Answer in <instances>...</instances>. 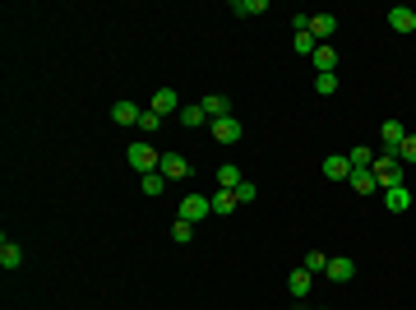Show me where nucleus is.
I'll return each mask as SVG.
<instances>
[{"label":"nucleus","instance_id":"1","mask_svg":"<svg viewBox=\"0 0 416 310\" xmlns=\"http://www.w3.org/2000/svg\"><path fill=\"white\" fill-rule=\"evenodd\" d=\"M370 172H375V186H379V195H384V190H394V186H407V167L398 162V157H389V153L375 157Z\"/></svg>","mask_w":416,"mask_h":310},{"label":"nucleus","instance_id":"2","mask_svg":"<svg viewBox=\"0 0 416 310\" xmlns=\"http://www.w3.org/2000/svg\"><path fill=\"white\" fill-rule=\"evenodd\" d=\"M125 162H130L139 176H153V172H162V157H157V148H153V144H143V139L125 148Z\"/></svg>","mask_w":416,"mask_h":310},{"label":"nucleus","instance_id":"3","mask_svg":"<svg viewBox=\"0 0 416 310\" xmlns=\"http://www.w3.org/2000/svg\"><path fill=\"white\" fill-rule=\"evenodd\" d=\"M213 213V200H204V195H190V200H181V209H176V218H186V222H199Z\"/></svg>","mask_w":416,"mask_h":310},{"label":"nucleus","instance_id":"4","mask_svg":"<svg viewBox=\"0 0 416 310\" xmlns=\"http://www.w3.org/2000/svg\"><path fill=\"white\" fill-rule=\"evenodd\" d=\"M379 139H384V153L398 157V148H403V139H407L403 121H384V125H379Z\"/></svg>","mask_w":416,"mask_h":310},{"label":"nucleus","instance_id":"5","mask_svg":"<svg viewBox=\"0 0 416 310\" xmlns=\"http://www.w3.org/2000/svg\"><path fill=\"white\" fill-rule=\"evenodd\" d=\"M213 125V139H218V144H236V139H241V121H236V116H222V121H208Z\"/></svg>","mask_w":416,"mask_h":310},{"label":"nucleus","instance_id":"6","mask_svg":"<svg viewBox=\"0 0 416 310\" xmlns=\"http://www.w3.org/2000/svg\"><path fill=\"white\" fill-rule=\"evenodd\" d=\"M389 23H394V33H416V10L412 5H394V10H389Z\"/></svg>","mask_w":416,"mask_h":310},{"label":"nucleus","instance_id":"7","mask_svg":"<svg viewBox=\"0 0 416 310\" xmlns=\"http://www.w3.org/2000/svg\"><path fill=\"white\" fill-rule=\"evenodd\" d=\"M153 111H157V116H181V98H176V89H157L153 93Z\"/></svg>","mask_w":416,"mask_h":310},{"label":"nucleus","instance_id":"8","mask_svg":"<svg viewBox=\"0 0 416 310\" xmlns=\"http://www.w3.org/2000/svg\"><path fill=\"white\" fill-rule=\"evenodd\" d=\"M347 186L356 190V195H375V190H379V186H375V172H370V167H351Z\"/></svg>","mask_w":416,"mask_h":310},{"label":"nucleus","instance_id":"9","mask_svg":"<svg viewBox=\"0 0 416 310\" xmlns=\"http://www.w3.org/2000/svg\"><path fill=\"white\" fill-rule=\"evenodd\" d=\"M162 176L167 181H186L190 176V162L181 153H162Z\"/></svg>","mask_w":416,"mask_h":310},{"label":"nucleus","instance_id":"10","mask_svg":"<svg viewBox=\"0 0 416 310\" xmlns=\"http://www.w3.org/2000/svg\"><path fill=\"white\" fill-rule=\"evenodd\" d=\"M333 28H338L333 14H310V37H315L319 46H324V37H333Z\"/></svg>","mask_w":416,"mask_h":310},{"label":"nucleus","instance_id":"11","mask_svg":"<svg viewBox=\"0 0 416 310\" xmlns=\"http://www.w3.org/2000/svg\"><path fill=\"white\" fill-rule=\"evenodd\" d=\"M407 204H412V190H407V186L384 190V209H389V213H407Z\"/></svg>","mask_w":416,"mask_h":310},{"label":"nucleus","instance_id":"12","mask_svg":"<svg viewBox=\"0 0 416 310\" xmlns=\"http://www.w3.org/2000/svg\"><path fill=\"white\" fill-rule=\"evenodd\" d=\"M310 60H315V70H319V75H338V51H333L329 42L319 46V51L310 56Z\"/></svg>","mask_w":416,"mask_h":310},{"label":"nucleus","instance_id":"13","mask_svg":"<svg viewBox=\"0 0 416 310\" xmlns=\"http://www.w3.org/2000/svg\"><path fill=\"white\" fill-rule=\"evenodd\" d=\"M324 176H329V181H347V176H351V162H347L342 153L324 157Z\"/></svg>","mask_w":416,"mask_h":310},{"label":"nucleus","instance_id":"14","mask_svg":"<svg viewBox=\"0 0 416 310\" xmlns=\"http://www.w3.org/2000/svg\"><path fill=\"white\" fill-rule=\"evenodd\" d=\"M324 273H329L333 283H351V278H356V264L342 255V259H329V269H324Z\"/></svg>","mask_w":416,"mask_h":310},{"label":"nucleus","instance_id":"15","mask_svg":"<svg viewBox=\"0 0 416 310\" xmlns=\"http://www.w3.org/2000/svg\"><path fill=\"white\" fill-rule=\"evenodd\" d=\"M310 283H315V273H310V269H296V273L287 278V292H292V297H310Z\"/></svg>","mask_w":416,"mask_h":310},{"label":"nucleus","instance_id":"16","mask_svg":"<svg viewBox=\"0 0 416 310\" xmlns=\"http://www.w3.org/2000/svg\"><path fill=\"white\" fill-rule=\"evenodd\" d=\"M139 116H143V111L134 107V102H116V107H111V121H116V125H139Z\"/></svg>","mask_w":416,"mask_h":310},{"label":"nucleus","instance_id":"17","mask_svg":"<svg viewBox=\"0 0 416 310\" xmlns=\"http://www.w3.org/2000/svg\"><path fill=\"white\" fill-rule=\"evenodd\" d=\"M199 107H204L208 121H222V116H227V98H222V93H208V98L199 102Z\"/></svg>","mask_w":416,"mask_h":310},{"label":"nucleus","instance_id":"18","mask_svg":"<svg viewBox=\"0 0 416 310\" xmlns=\"http://www.w3.org/2000/svg\"><path fill=\"white\" fill-rule=\"evenodd\" d=\"M0 264H5V269H19V264H23V250L10 241V236L0 241Z\"/></svg>","mask_w":416,"mask_h":310},{"label":"nucleus","instance_id":"19","mask_svg":"<svg viewBox=\"0 0 416 310\" xmlns=\"http://www.w3.org/2000/svg\"><path fill=\"white\" fill-rule=\"evenodd\" d=\"M171 241H176V245H190V241H195V222L176 218V222H171Z\"/></svg>","mask_w":416,"mask_h":310},{"label":"nucleus","instance_id":"20","mask_svg":"<svg viewBox=\"0 0 416 310\" xmlns=\"http://www.w3.org/2000/svg\"><path fill=\"white\" fill-rule=\"evenodd\" d=\"M176 121H181V125H190V130H195V125H208V116H204V107H199V102H195V107H181V116H176Z\"/></svg>","mask_w":416,"mask_h":310},{"label":"nucleus","instance_id":"21","mask_svg":"<svg viewBox=\"0 0 416 310\" xmlns=\"http://www.w3.org/2000/svg\"><path fill=\"white\" fill-rule=\"evenodd\" d=\"M268 10V0H236L231 5V14H241V19H250V14H264Z\"/></svg>","mask_w":416,"mask_h":310},{"label":"nucleus","instance_id":"22","mask_svg":"<svg viewBox=\"0 0 416 310\" xmlns=\"http://www.w3.org/2000/svg\"><path fill=\"white\" fill-rule=\"evenodd\" d=\"M218 186H222V190H236V186H241V172H236V162L218 167Z\"/></svg>","mask_w":416,"mask_h":310},{"label":"nucleus","instance_id":"23","mask_svg":"<svg viewBox=\"0 0 416 310\" xmlns=\"http://www.w3.org/2000/svg\"><path fill=\"white\" fill-rule=\"evenodd\" d=\"M236 204H241V200H236V190H218V195H213V213H231Z\"/></svg>","mask_w":416,"mask_h":310},{"label":"nucleus","instance_id":"24","mask_svg":"<svg viewBox=\"0 0 416 310\" xmlns=\"http://www.w3.org/2000/svg\"><path fill=\"white\" fill-rule=\"evenodd\" d=\"M315 93H319V98L338 93V75H315Z\"/></svg>","mask_w":416,"mask_h":310},{"label":"nucleus","instance_id":"25","mask_svg":"<svg viewBox=\"0 0 416 310\" xmlns=\"http://www.w3.org/2000/svg\"><path fill=\"white\" fill-rule=\"evenodd\" d=\"M347 162H351V167H375V153L361 144V148H351V153H347Z\"/></svg>","mask_w":416,"mask_h":310},{"label":"nucleus","instance_id":"26","mask_svg":"<svg viewBox=\"0 0 416 310\" xmlns=\"http://www.w3.org/2000/svg\"><path fill=\"white\" fill-rule=\"evenodd\" d=\"M306 269H310V273H324V269H329V255H324V250H310V255H306Z\"/></svg>","mask_w":416,"mask_h":310},{"label":"nucleus","instance_id":"27","mask_svg":"<svg viewBox=\"0 0 416 310\" xmlns=\"http://www.w3.org/2000/svg\"><path fill=\"white\" fill-rule=\"evenodd\" d=\"M398 162H416V134H407V139H403V148H398Z\"/></svg>","mask_w":416,"mask_h":310},{"label":"nucleus","instance_id":"28","mask_svg":"<svg viewBox=\"0 0 416 310\" xmlns=\"http://www.w3.org/2000/svg\"><path fill=\"white\" fill-rule=\"evenodd\" d=\"M157 125H162V116H157V111L148 107V111H143V116H139V130H143V134H153Z\"/></svg>","mask_w":416,"mask_h":310},{"label":"nucleus","instance_id":"29","mask_svg":"<svg viewBox=\"0 0 416 310\" xmlns=\"http://www.w3.org/2000/svg\"><path fill=\"white\" fill-rule=\"evenodd\" d=\"M162 186H167V176H162V172H153V176H143V195H162Z\"/></svg>","mask_w":416,"mask_h":310},{"label":"nucleus","instance_id":"30","mask_svg":"<svg viewBox=\"0 0 416 310\" xmlns=\"http://www.w3.org/2000/svg\"><path fill=\"white\" fill-rule=\"evenodd\" d=\"M296 51H301V56H315V51H319V42H315L310 33H296Z\"/></svg>","mask_w":416,"mask_h":310},{"label":"nucleus","instance_id":"31","mask_svg":"<svg viewBox=\"0 0 416 310\" xmlns=\"http://www.w3.org/2000/svg\"><path fill=\"white\" fill-rule=\"evenodd\" d=\"M254 195H259V190H254V181H241V186H236V200H241V204H250Z\"/></svg>","mask_w":416,"mask_h":310}]
</instances>
